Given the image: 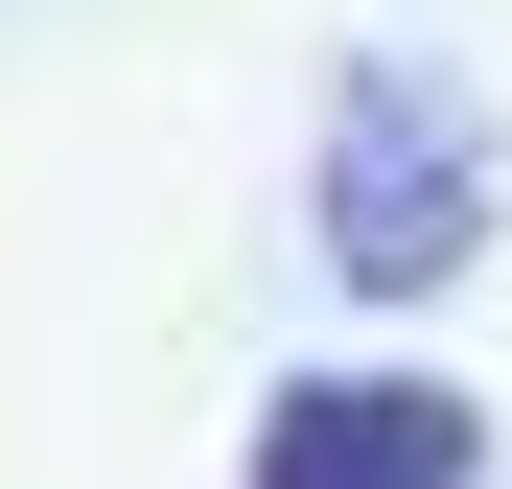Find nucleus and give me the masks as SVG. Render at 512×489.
Returning <instances> with one entry per match:
<instances>
[{
  "label": "nucleus",
  "instance_id": "obj_1",
  "mask_svg": "<svg viewBox=\"0 0 512 489\" xmlns=\"http://www.w3.org/2000/svg\"><path fill=\"white\" fill-rule=\"evenodd\" d=\"M489 210H512V163L466 117V70L443 47H373L350 94H326V280L350 303H443L489 257Z\"/></svg>",
  "mask_w": 512,
  "mask_h": 489
},
{
  "label": "nucleus",
  "instance_id": "obj_2",
  "mask_svg": "<svg viewBox=\"0 0 512 489\" xmlns=\"http://www.w3.org/2000/svg\"><path fill=\"white\" fill-rule=\"evenodd\" d=\"M233 466L256 489H489V396H443V373H280Z\"/></svg>",
  "mask_w": 512,
  "mask_h": 489
}]
</instances>
